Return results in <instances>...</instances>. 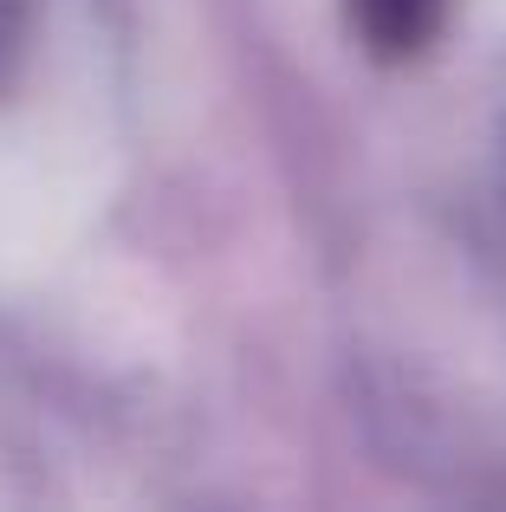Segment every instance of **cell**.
Instances as JSON below:
<instances>
[{"mask_svg": "<svg viewBox=\"0 0 506 512\" xmlns=\"http://www.w3.org/2000/svg\"><path fill=\"white\" fill-rule=\"evenodd\" d=\"M351 20H357V33H364L370 52L409 59V52H422L442 33L448 0H351Z\"/></svg>", "mask_w": 506, "mask_h": 512, "instance_id": "1", "label": "cell"}]
</instances>
